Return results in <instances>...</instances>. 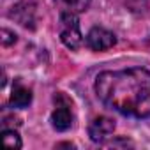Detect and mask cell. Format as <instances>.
I'll use <instances>...</instances> for the list:
<instances>
[{
  "label": "cell",
  "instance_id": "obj_4",
  "mask_svg": "<svg viewBox=\"0 0 150 150\" xmlns=\"http://www.w3.org/2000/svg\"><path fill=\"white\" fill-rule=\"evenodd\" d=\"M9 18L16 20L25 28H35V21H37L35 0H21L16 6H13L9 11Z\"/></svg>",
  "mask_w": 150,
  "mask_h": 150
},
{
  "label": "cell",
  "instance_id": "obj_9",
  "mask_svg": "<svg viewBox=\"0 0 150 150\" xmlns=\"http://www.w3.org/2000/svg\"><path fill=\"white\" fill-rule=\"evenodd\" d=\"M2 139H4V145L7 148H21L23 146L21 138L14 129H4L2 131Z\"/></svg>",
  "mask_w": 150,
  "mask_h": 150
},
{
  "label": "cell",
  "instance_id": "obj_6",
  "mask_svg": "<svg viewBox=\"0 0 150 150\" xmlns=\"http://www.w3.org/2000/svg\"><path fill=\"white\" fill-rule=\"evenodd\" d=\"M115 131V120L110 117H96L88 125V136L94 143H104Z\"/></svg>",
  "mask_w": 150,
  "mask_h": 150
},
{
  "label": "cell",
  "instance_id": "obj_10",
  "mask_svg": "<svg viewBox=\"0 0 150 150\" xmlns=\"http://www.w3.org/2000/svg\"><path fill=\"white\" fill-rule=\"evenodd\" d=\"M14 42H16V34L11 32V30H7V28H4L2 30V44L4 46H11Z\"/></svg>",
  "mask_w": 150,
  "mask_h": 150
},
{
  "label": "cell",
  "instance_id": "obj_2",
  "mask_svg": "<svg viewBox=\"0 0 150 150\" xmlns=\"http://www.w3.org/2000/svg\"><path fill=\"white\" fill-rule=\"evenodd\" d=\"M58 35L65 48L78 50L83 44V35L80 30V20L74 13H60L58 20Z\"/></svg>",
  "mask_w": 150,
  "mask_h": 150
},
{
  "label": "cell",
  "instance_id": "obj_7",
  "mask_svg": "<svg viewBox=\"0 0 150 150\" xmlns=\"http://www.w3.org/2000/svg\"><path fill=\"white\" fill-rule=\"evenodd\" d=\"M30 103H32V90L27 88L20 80H16L13 87V94L9 97V104L13 108H27Z\"/></svg>",
  "mask_w": 150,
  "mask_h": 150
},
{
  "label": "cell",
  "instance_id": "obj_1",
  "mask_svg": "<svg viewBox=\"0 0 150 150\" xmlns=\"http://www.w3.org/2000/svg\"><path fill=\"white\" fill-rule=\"evenodd\" d=\"M103 104L132 118L150 117V71L129 67L120 71H103L94 83Z\"/></svg>",
  "mask_w": 150,
  "mask_h": 150
},
{
  "label": "cell",
  "instance_id": "obj_8",
  "mask_svg": "<svg viewBox=\"0 0 150 150\" xmlns=\"http://www.w3.org/2000/svg\"><path fill=\"white\" fill-rule=\"evenodd\" d=\"M92 0H55V4L60 7V13H74L81 14L90 7Z\"/></svg>",
  "mask_w": 150,
  "mask_h": 150
},
{
  "label": "cell",
  "instance_id": "obj_3",
  "mask_svg": "<svg viewBox=\"0 0 150 150\" xmlns=\"http://www.w3.org/2000/svg\"><path fill=\"white\" fill-rule=\"evenodd\" d=\"M55 101H57V108L53 110V113L50 117V122H51V127L55 131L65 132L72 125V113H71V108H69V101L60 92L55 96Z\"/></svg>",
  "mask_w": 150,
  "mask_h": 150
},
{
  "label": "cell",
  "instance_id": "obj_5",
  "mask_svg": "<svg viewBox=\"0 0 150 150\" xmlns=\"http://www.w3.org/2000/svg\"><path fill=\"white\" fill-rule=\"evenodd\" d=\"M117 42V37L113 32L103 28V27H94L90 28V32L87 34L85 37V44L94 50V51H104V50H110L113 48Z\"/></svg>",
  "mask_w": 150,
  "mask_h": 150
},
{
  "label": "cell",
  "instance_id": "obj_11",
  "mask_svg": "<svg viewBox=\"0 0 150 150\" xmlns=\"http://www.w3.org/2000/svg\"><path fill=\"white\" fill-rule=\"evenodd\" d=\"M57 146H74V145H71V143H58Z\"/></svg>",
  "mask_w": 150,
  "mask_h": 150
}]
</instances>
